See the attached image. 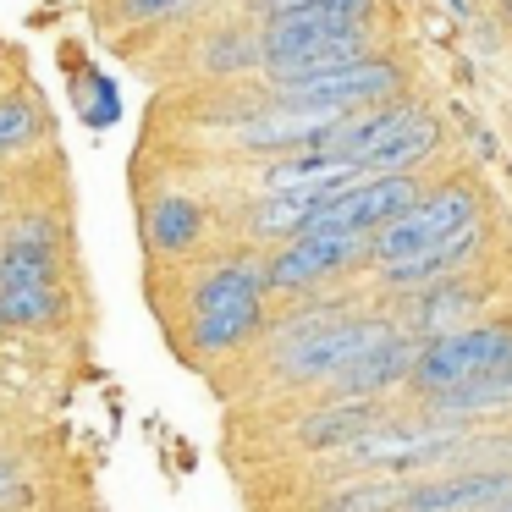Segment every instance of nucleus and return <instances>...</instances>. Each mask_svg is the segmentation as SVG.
Listing matches in <instances>:
<instances>
[{"label":"nucleus","instance_id":"1","mask_svg":"<svg viewBox=\"0 0 512 512\" xmlns=\"http://www.w3.org/2000/svg\"><path fill=\"white\" fill-rule=\"evenodd\" d=\"M265 259L259 254H226L193 281L188 298V336L199 358H226L237 347H248L265 331Z\"/></svg>","mask_w":512,"mask_h":512},{"label":"nucleus","instance_id":"2","mask_svg":"<svg viewBox=\"0 0 512 512\" xmlns=\"http://www.w3.org/2000/svg\"><path fill=\"white\" fill-rule=\"evenodd\" d=\"M479 221H485V199H479L474 182H441V188L424 182L419 199L369 237V265H391V259H413L424 248H441Z\"/></svg>","mask_w":512,"mask_h":512},{"label":"nucleus","instance_id":"3","mask_svg":"<svg viewBox=\"0 0 512 512\" xmlns=\"http://www.w3.org/2000/svg\"><path fill=\"white\" fill-rule=\"evenodd\" d=\"M270 100L292 105V111H309L320 122H336L347 111H364V105H386L397 94H408V67L386 50L375 56H358L347 67H331V72H314V78H298V83H276L265 89Z\"/></svg>","mask_w":512,"mask_h":512},{"label":"nucleus","instance_id":"4","mask_svg":"<svg viewBox=\"0 0 512 512\" xmlns=\"http://www.w3.org/2000/svg\"><path fill=\"white\" fill-rule=\"evenodd\" d=\"M386 336H397V320L391 314H336V320L314 325L309 336L287 347H270V369H276L287 386H331L347 364L380 347Z\"/></svg>","mask_w":512,"mask_h":512},{"label":"nucleus","instance_id":"5","mask_svg":"<svg viewBox=\"0 0 512 512\" xmlns=\"http://www.w3.org/2000/svg\"><path fill=\"white\" fill-rule=\"evenodd\" d=\"M507 364H512V325L507 320H474V325H457V331H446V336L419 342L408 386L419 391V397H430V391L463 386V380L507 369Z\"/></svg>","mask_w":512,"mask_h":512},{"label":"nucleus","instance_id":"6","mask_svg":"<svg viewBox=\"0 0 512 512\" xmlns=\"http://www.w3.org/2000/svg\"><path fill=\"white\" fill-rule=\"evenodd\" d=\"M358 265H369V237L309 226V232H298V237L270 248L265 281H270V292H314L336 276H353Z\"/></svg>","mask_w":512,"mask_h":512},{"label":"nucleus","instance_id":"7","mask_svg":"<svg viewBox=\"0 0 512 512\" xmlns=\"http://www.w3.org/2000/svg\"><path fill=\"white\" fill-rule=\"evenodd\" d=\"M424 193L419 171H380V177H353L331 204H320L314 226L320 232H353V237H375L391 215H402L413 199Z\"/></svg>","mask_w":512,"mask_h":512},{"label":"nucleus","instance_id":"8","mask_svg":"<svg viewBox=\"0 0 512 512\" xmlns=\"http://www.w3.org/2000/svg\"><path fill=\"white\" fill-rule=\"evenodd\" d=\"M512 490V468H468L402 485L397 512H490Z\"/></svg>","mask_w":512,"mask_h":512},{"label":"nucleus","instance_id":"9","mask_svg":"<svg viewBox=\"0 0 512 512\" xmlns=\"http://www.w3.org/2000/svg\"><path fill=\"white\" fill-rule=\"evenodd\" d=\"M479 303H485V292L463 276H446V281H430V287L419 292H402V320L397 331L413 336V342H430V336H446L457 331V325H474Z\"/></svg>","mask_w":512,"mask_h":512},{"label":"nucleus","instance_id":"10","mask_svg":"<svg viewBox=\"0 0 512 512\" xmlns=\"http://www.w3.org/2000/svg\"><path fill=\"white\" fill-rule=\"evenodd\" d=\"M347 182H353V177L314 182V188H292V193H259V199L248 204V215H243V232L254 237V243H270V248L287 243V237L309 232L314 215H320V204H331Z\"/></svg>","mask_w":512,"mask_h":512},{"label":"nucleus","instance_id":"11","mask_svg":"<svg viewBox=\"0 0 512 512\" xmlns=\"http://www.w3.org/2000/svg\"><path fill=\"white\" fill-rule=\"evenodd\" d=\"M479 243H485V221L479 226H468V232H457L452 243H441V248H424V254H413V259H391V265H375V281L386 292H419V287H430V281H446V276H463L468 265H474V254H479Z\"/></svg>","mask_w":512,"mask_h":512},{"label":"nucleus","instance_id":"12","mask_svg":"<svg viewBox=\"0 0 512 512\" xmlns=\"http://www.w3.org/2000/svg\"><path fill=\"white\" fill-rule=\"evenodd\" d=\"M413 353H419V342L413 336H386L380 347H369L358 364H347L342 375L331 380V391H342V397H386L391 386H408V369H413Z\"/></svg>","mask_w":512,"mask_h":512},{"label":"nucleus","instance_id":"13","mask_svg":"<svg viewBox=\"0 0 512 512\" xmlns=\"http://www.w3.org/2000/svg\"><path fill=\"white\" fill-rule=\"evenodd\" d=\"M424 408H430V419H446V424H468V419H485V413L512 408V364L490 369V375H474V380H463V386L430 391Z\"/></svg>","mask_w":512,"mask_h":512},{"label":"nucleus","instance_id":"14","mask_svg":"<svg viewBox=\"0 0 512 512\" xmlns=\"http://www.w3.org/2000/svg\"><path fill=\"white\" fill-rule=\"evenodd\" d=\"M375 419H380L375 397L325 402V408H314L309 419L298 424V446H303V452H342V446H353V441H358V435H364Z\"/></svg>","mask_w":512,"mask_h":512},{"label":"nucleus","instance_id":"15","mask_svg":"<svg viewBox=\"0 0 512 512\" xmlns=\"http://www.w3.org/2000/svg\"><path fill=\"white\" fill-rule=\"evenodd\" d=\"M204 226H210V215H204V204L193 199V193H155V204H149L144 215V232L149 243L160 248V254H188V248H199Z\"/></svg>","mask_w":512,"mask_h":512},{"label":"nucleus","instance_id":"16","mask_svg":"<svg viewBox=\"0 0 512 512\" xmlns=\"http://www.w3.org/2000/svg\"><path fill=\"white\" fill-rule=\"evenodd\" d=\"M67 314L61 281H0V331H50Z\"/></svg>","mask_w":512,"mask_h":512},{"label":"nucleus","instance_id":"17","mask_svg":"<svg viewBox=\"0 0 512 512\" xmlns=\"http://www.w3.org/2000/svg\"><path fill=\"white\" fill-rule=\"evenodd\" d=\"M441 149V122H435L424 105H413V116L364 160V177H380V171H419L424 160Z\"/></svg>","mask_w":512,"mask_h":512},{"label":"nucleus","instance_id":"18","mask_svg":"<svg viewBox=\"0 0 512 512\" xmlns=\"http://www.w3.org/2000/svg\"><path fill=\"white\" fill-rule=\"evenodd\" d=\"M199 67L210 72V78H248V72H259V34H254V23H248V28H221V34L204 45Z\"/></svg>","mask_w":512,"mask_h":512},{"label":"nucleus","instance_id":"19","mask_svg":"<svg viewBox=\"0 0 512 512\" xmlns=\"http://www.w3.org/2000/svg\"><path fill=\"white\" fill-rule=\"evenodd\" d=\"M397 496H402V479L380 474V479H358V485L331 490L320 512H397Z\"/></svg>","mask_w":512,"mask_h":512},{"label":"nucleus","instance_id":"20","mask_svg":"<svg viewBox=\"0 0 512 512\" xmlns=\"http://www.w3.org/2000/svg\"><path fill=\"white\" fill-rule=\"evenodd\" d=\"M39 138V111L28 94H6L0 100V155H17Z\"/></svg>","mask_w":512,"mask_h":512},{"label":"nucleus","instance_id":"21","mask_svg":"<svg viewBox=\"0 0 512 512\" xmlns=\"http://www.w3.org/2000/svg\"><path fill=\"white\" fill-rule=\"evenodd\" d=\"M188 6H199V0H122V17L127 23H166V17L188 12Z\"/></svg>","mask_w":512,"mask_h":512},{"label":"nucleus","instance_id":"22","mask_svg":"<svg viewBox=\"0 0 512 512\" xmlns=\"http://www.w3.org/2000/svg\"><path fill=\"white\" fill-rule=\"evenodd\" d=\"M303 6H325V0H248V23H270V17L303 12Z\"/></svg>","mask_w":512,"mask_h":512},{"label":"nucleus","instance_id":"23","mask_svg":"<svg viewBox=\"0 0 512 512\" xmlns=\"http://www.w3.org/2000/svg\"><path fill=\"white\" fill-rule=\"evenodd\" d=\"M17 501H23V479H17V468L0 457V512L17 507Z\"/></svg>","mask_w":512,"mask_h":512},{"label":"nucleus","instance_id":"24","mask_svg":"<svg viewBox=\"0 0 512 512\" xmlns=\"http://www.w3.org/2000/svg\"><path fill=\"white\" fill-rule=\"evenodd\" d=\"M490 512H512V490H507V496H501V501H496V507H490Z\"/></svg>","mask_w":512,"mask_h":512},{"label":"nucleus","instance_id":"25","mask_svg":"<svg viewBox=\"0 0 512 512\" xmlns=\"http://www.w3.org/2000/svg\"><path fill=\"white\" fill-rule=\"evenodd\" d=\"M446 6H452V12H468V0H446Z\"/></svg>","mask_w":512,"mask_h":512},{"label":"nucleus","instance_id":"26","mask_svg":"<svg viewBox=\"0 0 512 512\" xmlns=\"http://www.w3.org/2000/svg\"><path fill=\"white\" fill-rule=\"evenodd\" d=\"M507 12H512V6H507Z\"/></svg>","mask_w":512,"mask_h":512}]
</instances>
